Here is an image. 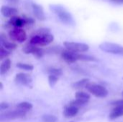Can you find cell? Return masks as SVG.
Segmentation results:
<instances>
[{"label": "cell", "mask_w": 123, "mask_h": 122, "mask_svg": "<svg viewBox=\"0 0 123 122\" xmlns=\"http://www.w3.org/2000/svg\"><path fill=\"white\" fill-rule=\"evenodd\" d=\"M49 8L51 12L56 14L58 19L65 24L74 26L75 25V20L72 14L67 11V9L61 4H50Z\"/></svg>", "instance_id": "6da1fadb"}, {"label": "cell", "mask_w": 123, "mask_h": 122, "mask_svg": "<svg viewBox=\"0 0 123 122\" xmlns=\"http://www.w3.org/2000/svg\"><path fill=\"white\" fill-rule=\"evenodd\" d=\"M54 40V37L49 34H35L30 40V44L35 46H46L51 43Z\"/></svg>", "instance_id": "7a4b0ae2"}, {"label": "cell", "mask_w": 123, "mask_h": 122, "mask_svg": "<svg viewBox=\"0 0 123 122\" xmlns=\"http://www.w3.org/2000/svg\"><path fill=\"white\" fill-rule=\"evenodd\" d=\"M99 47L102 51L107 53L123 56V46L119 44L110 42H104L99 45Z\"/></svg>", "instance_id": "3957f363"}, {"label": "cell", "mask_w": 123, "mask_h": 122, "mask_svg": "<svg viewBox=\"0 0 123 122\" xmlns=\"http://www.w3.org/2000/svg\"><path fill=\"white\" fill-rule=\"evenodd\" d=\"M86 89L91 94L97 98H105L108 95L107 89L105 86L99 84L89 83L86 86Z\"/></svg>", "instance_id": "277c9868"}, {"label": "cell", "mask_w": 123, "mask_h": 122, "mask_svg": "<svg viewBox=\"0 0 123 122\" xmlns=\"http://www.w3.org/2000/svg\"><path fill=\"white\" fill-rule=\"evenodd\" d=\"M63 45L66 48V50L78 53V54L86 52L89 49V46L87 44L82 43V42L66 41L63 42Z\"/></svg>", "instance_id": "5b68a950"}, {"label": "cell", "mask_w": 123, "mask_h": 122, "mask_svg": "<svg viewBox=\"0 0 123 122\" xmlns=\"http://www.w3.org/2000/svg\"><path fill=\"white\" fill-rule=\"evenodd\" d=\"M9 37L12 40L19 43L27 40V34L22 28H12L9 32Z\"/></svg>", "instance_id": "8992f818"}, {"label": "cell", "mask_w": 123, "mask_h": 122, "mask_svg": "<svg viewBox=\"0 0 123 122\" xmlns=\"http://www.w3.org/2000/svg\"><path fill=\"white\" fill-rule=\"evenodd\" d=\"M25 115H26V111L17 109L14 111H6V112L1 114L0 116V119L1 121L18 119H22L25 117Z\"/></svg>", "instance_id": "52a82bcc"}, {"label": "cell", "mask_w": 123, "mask_h": 122, "mask_svg": "<svg viewBox=\"0 0 123 122\" xmlns=\"http://www.w3.org/2000/svg\"><path fill=\"white\" fill-rule=\"evenodd\" d=\"M14 81L17 84L27 86V87H30V88L32 87V79L31 76L27 73H20L17 74L14 78Z\"/></svg>", "instance_id": "ba28073f"}, {"label": "cell", "mask_w": 123, "mask_h": 122, "mask_svg": "<svg viewBox=\"0 0 123 122\" xmlns=\"http://www.w3.org/2000/svg\"><path fill=\"white\" fill-rule=\"evenodd\" d=\"M22 50L25 54H32L37 58H41L44 55V50L42 48L32 44L25 46Z\"/></svg>", "instance_id": "9c48e42d"}, {"label": "cell", "mask_w": 123, "mask_h": 122, "mask_svg": "<svg viewBox=\"0 0 123 122\" xmlns=\"http://www.w3.org/2000/svg\"><path fill=\"white\" fill-rule=\"evenodd\" d=\"M6 24L9 27H12L13 28H22V27L27 25V22L24 16L22 17L15 16L10 18Z\"/></svg>", "instance_id": "30bf717a"}, {"label": "cell", "mask_w": 123, "mask_h": 122, "mask_svg": "<svg viewBox=\"0 0 123 122\" xmlns=\"http://www.w3.org/2000/svg\"><path fill=\"white\" fill-rule=\"evenodd\" d=\"M61 57L63 60L68 64L76 63L78 60V53L71 52L68 50H63L61 52Z\"/></svg>", "instance_id": "8fae6325"}, {"label": "cell", "mask_w": 123, "mask_h": 122, "mask_svg": "<svg viewBox=\"0 0 123 122\" xmlns=\"http://www.w3.org/2000/svg\"><path fill=\"white\" fill-rule=\"evenodd\" d=\"M32 14L36 19H37L40 21L45 20L46 19L45 14L43 8L41 5H39L36 3L32 4Z\"/></svg>", "instance_id": "7c38bea8"}, {"label": "cell", "mask_w": 123, "mask_h": 122, "mask_svg": "<svg viewBox=\"0 0 123 122\" xmlns=\"http://www.w3.org/2000/svg\"><path fill=\"white\" fill-rule=\"evenodd\" d=\"M18 10L16 8L9 6H2L1 9V14L5 17H13L17 15Z\"/></svg>", "instance_id": "4fadbf2b"}, {"label": "cell", "mask_w": 123, "mask_h": 122, "mask_svg": "<svg viewBox=\"0 0 123 122\" xmlns=\"http://www.w3.org/2000/svg\"><path fill=\"white\" fill-rule=\"evenodd\" d=\"M78 112H79V108L68 104V106L65 107L63 114L66 118L69 119V118H73L75 116H76Z\"/></svg>", "instance_id": "5bb4252c"}, {"label": "cell", "mask_w": 123, "mask_h": 122, "mask_svg": "<svg viewBox=\"0 0 123 122\" xmlns=\"http://www.w3.org/2000/svg\"><path fill=\"white\" fill-rule=\"evenodd\" d=\"M0 40H1V45L3 47H4L5 49H6L7 50H9V51L13 50H14L17 47V45L13 43V42H9L6 40V37L3 34H1Z\"/></svg>", "instance_id": "9a60e30c"}, {"label": "cell", "mask_w": 123, "mask_h": 122, "mask_svg": "<svg viewBox=\"0 0 123 122\" xmlns=\"http://www.w3.org/2000/svg\"><path fill=\"white\" fill-rule=\"evenodd\" d=\"M123 116V107H115L111 113L109 114V119L111 120L116 119L119 117Z\"/></svg>", "instance_id": "2e32d148"}, {"label": "cell", "mask_w": 123, "mask_h": 122, "mask_svg": "<svg viewBox=\"0 0 123 122\" xmlns=\"http://www.w3.org/2000/svg\"><path fill=\"white\" fill-rule=\"evenodd\" d=\"M11 60L9 59V58H6L1 63V65H0V74L1 76L6 74L8 70H9L10 67H11Z\"/></svg>", "instance_id": "e0dca14e"}, {"label": "cell", "mask_w": 123, "mask_h": 122, "mask_svg": "<svg viewBox=\"0 0 123 122\" xmlns=\"http://www.w3.org/2000/svg\"><path fill=\"white\" fill-rule=\"evenodd\" d=\"M75 98L76 99L80 100L86 104L89 101L91 96L88 93H86L84 91H77L75 94Z\"/></svg>", "instance_id": "ac0fdd59"}, {"label": "cell", "mask_w": 123, "mask_h": 122, "mask_svg": "<svg viewBox=\"0 0 123 122\" xmlns=\"http://www.w3.org/2000/svg\"><path fill=\"white\" fill-rule=\"evenodd\" d=\"M90 83L89 82V78H83L80 81H78L76 82H74L73 84H72V87L74 88H76V89H79V88H82L84 87L86 88V85Z\"/></svg>", "instance_id": "d6986e66"}, {"label": "cell", "mask_w": 123, "mask_h": 122, "mask_svg": "<svg viewBox=\"0 0 123 122\" xmlns=\"http://www.w3.org/2000/svg\"><path fill=\"white\" fill-rule=\"evenodd\" d=\"M78 60L84 62H95L98 60L94 56L89 55H84V54H78Z\"/></svg>", "instance_id": "ffe728a7"}, {"label": "cell", "mask_w": 123, "mask_h": 122, "mask_svg": "<svg viewBox=\"0 0 123 122\" xmlns=\"http://www.w3.org/2000/svg\"><path fill=\"white\" fill-rule=\"evenodd\" d=\"M17 107L19 109L23 110L25 111H30L32 109V104L29 103V102H27V101H23V102L18 104Z\"/></svg>", "instance_id": "44dd1931"}, {"label": "cell", "mask_w": 123, "mask_h": 122, "mask_svg": "<svg viewBox=\"0 0 123 122\" xmlns=\"http://www.w3.org/2000/svg\"><path fill=\"white\" fill-rule=\"evenodd\" d=\"M41 119L43 122H57L58 121L57 117L52 114H44Z\"/></svg>", "instance_id": "7402d4cb"}, {"label": "cell", "mask_w": 123, "mask_h": 122, "mask_svg": "<svg viewBox=\"0 0 123 122\" xmlns=\"http://www.w3.org/2000/svg\"><path fill=\"white\" fill-rule=\"evenodd\" d=\"M47 72L49 73V75L55 76H61L63 74V71L60 68H50L48 69Z\"/></svg>", "instance_id": "603a6c76"}, {"label": "cell", "mask_w": 123, "mask_h": 122, "mask_svg": "<svg viewBox=\"0 0 123 122\" xmlns=\"http://www.w3.org/2000/svg\"><path fill=\"white\" fill-rule=\"evenodd\" d=\"M17 67L19 69L27 70V71H31L33 70L34 66L31 64H27V63H18L17 64Z\"/></svg>", "instance_id": "cb8c5ba5"}, {"label": "cell", "mask_w": 123, "mask_h": 122, "mask_svg": "<svg viewBox=\"0 0 123 122\" xmlns=\"http://www.w3.org/2000/svg\"><path fill=\"white\" fill-rule=\"evenodd\" d=\"M58 78L59 77H58V76H52V75L48 76V83L51 88L53 87L54 86H55V84L58 83Z\"/></svg>", "instance_id": "d4e9b609"}, {"label": "cell", "mask_w": 123, "mask_h": 122, "mask_svg": "<svg viewBox=\"0 0 123 122\" xmlns=\"http://www.w3.org/2000/svg\"><path fill=\"white\" fill-rule=\"evenodd\" d=\"M10 53H11L10 51L7 50L6 49L1 46V49H0V59L1 60H3L4 58L6 59V58L10 55Z\"/></svg>", "instance_id": "484cf974"}, {"label": "cell", "mask_w": 123, "mask_h": 122, "mask_svg": "<svg viewBox=\"0 0 123 122\" xmlns=\"http://www.w3.org/2000/svg\"><path fill=\"white\" fill-rule=\"evenodd\" d=\"M112 105L114 106L115 107H123V99H120V100L112 102Z\"/></svg>", "instance_id": "4316f807"}, {"label": "cell", "mask_w": 123, "mask_h": 122, "mask_svg": "<svg viewBox=\"0 0 123 122\" xmlns=\"http://www.w3.org/2000/svg\"><path fill=\"white\" fill-rule=\"evenodd\" d=\"M9 105L6 102H1L0 104V109L1 110H6L9 108Z\"/></svg>", "instance_id": "83f0119b"}, {"label": "cell", "mask_w": 123, "mask_h": 122, "mask_svg": "<svg viewBox=\"0 0 123 122\" xmlns=\"http://www.w3.org/2000/svg\"><path fill=\"white\" fill-rule=\"evenodd\" d=\"M8 3L13 4V5H17L19 3V0H6Z\"/></svg>", "instance_id": "f1b7e54d"}, {"label": "cell", "mask_w": 123, "mask_h": 122, "mask_svg": "<svg viewBox=\"0 0 123 122\" xmlns=\"http://www.w3.org/2000/svg\"><path fill=\"white\" fill-rule=\"evenodd\" d=\"M111 1L116 4H123V0H111Z\"/></svg>", "instance_id": "f546056e"}, {"label": "cell", "mask_w": 123, "mask_h": 122, "mask_svg": "<svg viewBox=\"0 0 123 122\" xmlns=\"http://www.w3.org/2000/svg\"><path fill=\"white\" fill-rule=\"evenodd\" d=\"M1 88V90L3 88V84H2V83H1V88Z\"/></svg>", "instance_id": "4dcf8cb0"}, {"label": "cell", "mask_w": 123, "mask_h": 122, "mask_svg": "<svg viewBox=\"0 0 123 122\" xmlns=\"http://www.w3.org/2000/svg\"></svg>", "instance_id": "1f68e13d"}]
</instances>
